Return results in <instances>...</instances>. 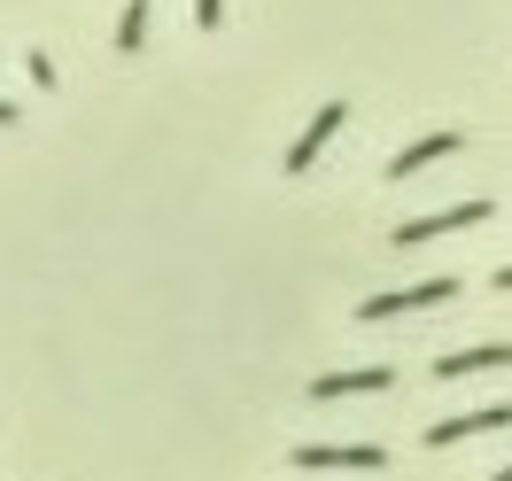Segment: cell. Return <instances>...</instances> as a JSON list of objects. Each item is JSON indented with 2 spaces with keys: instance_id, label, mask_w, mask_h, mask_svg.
<instances>
[{
  "instance_id": "obj_1",
  "label": "cell",
  "mask_w": 512,
  "mask_h": 481,
  "mask_svg": "<svg viewBox=\"0 0 512 481\" xmlns=\"http://www.w3.org/2000/svg\"><path fill=\"white\" fill-rule=\"evenodd\" d=\"M497 218V202H450V210H427V218H404L396 225V233H388V241H396V249H427V241H443V233H474V225H489Z\"/></svg>"
},
{
  "instance_id": "obj_2",
  "label": "cell",
  "mask_w": 512,
  "mask_h": 481,
  "mask_svg": "<svg viewBox=\"0 0 512 481\" xmlns=\"http://www.w3.org/2000/svg\"><path fill=\"white\" fill-rule=\"evenodd\" d=\"M342 125H350V101H319V109H311V125L295 132V148L280 156V171H288V179H303V171L334 148V132H342Z\"/></svg>"
},
{
  "instance_id": "obj_3",
  "label": "cell",
  "mask_w": 512,
  "mask_h": 481,
  "mask_svg": "<svg viewBox=\"0 0 512 481\" xmlns=\"http://www.w3.org/2000/svg\"><path fill=\"white\" fill-rule=\"evenodd\" d=\"M295 466H303V474H381L388 450L381 443H303Z\"/></svg>"
},
{
  "instance_id": "obj_4",
  "label": "cell",
  "mask_w": 512,
  "mask_h": 481,
  "mask_svg": "<svg viewBox=\"0 0 512 481\" xmlns=\"http://www.w3.org/2000/svg\"><path fill=\"white\" fill-rule=\"evenodd\" d=\"M435 303H458V280H419V288H388V295H365L357 319H404V311H435Z\"/></svg>"
},
{
  "instance_id": "obj_5",
  "label": "cell",
  "mask_w": 512,
  "mask_h": 481,
  "mask_svg": "<svg viewBox=\"0 0 512 481\" xmlns=\"http://www.w3.org/2000/svg\"><path fill=\"white\" fill-rule=\"evenodd\" d=\"M497 427H512V404H481V412L435 419V427H427V450H450V443H466V435H497Z\"/></svg>"
},
{
  "instance_id": "obj_6",
  "label": "cell",
  "mask_w": 512,
  "mask_h": 481,
  "mask_svg": "<svg viewBox=\"0 0 512 481\" xmlns=\"http://www.w3.org/2000/svg\"><path fill=\"white\" fill-rule=\"evenodd\" d=\"M458 148H466V132H427V140H412V148H396V156H388V179H396V187H404V179H419V171H427V163H443V156H458Z\"/></svg>"
},
{
  "instance_id": "obj_7",
  "label": "cell",
  "mask_w": 512,
  "mask_h": 481,
  "mask_svg": "<svg viewBox=\"0 0 512 481\" xmlns=\"http://www.w3.org/2000/svg\"><path fill=\"white\" fill-rule=\"evenodd\" d=\"M373 388H396V365H350V373H319L311 396L334 404V396H373Z\"/></svg>"
},
{
  "instance_id": "obj_8",
  "label": "cell",
  "mask_w": 512,
  "mask_h": 481,
  "mask_svg": "<svg viewBox=\"0 0 512 481\" xmlns=\"http://www.w3.org/2000/svg\"><path fill=\"white\" fill-rule=\"evenodd\" d=\"M497 365H512V342H474V350L435 357V381H474V373H497Z\"/></svg>"
},
{
  "instance_id": "obj_9",
  "label": "cell",
  "mask_w": 512,
  "mask_h": 481,
  "mask_svg": "<svg viewBox=\"0 0 512 481\" xmlns=\"http://www.w3.org/2000/svg\"><path fill=\"white\" fill-rule=\"evenodd\" d=\"M148 8H156V0H125V16H117V55H140V47H148Z\"/></svg>"
},
{
  "instance_id": "obj_10",
  "label": "cell",
  "mask_w": 512,
  "mask_h": 481,
  "mask_svg": "<svg viewBox=\"0 0 512 481\" xmlns=\"http://www.w3.org/2000/svg\"><path fill=\"white\" fill-rule=\"evenodd\" d=\"M24 70H32V86H39V94H55V78H63V70L47 63V55H24Z\"/></svg>"
},
{
  "instance_id": "obj_11",
  "label": "cell",
  "mask_w": 512,
  "mask_h": 481,
  "mask_svg": "<svg viewBox=\"0 0 512 481\" xmlns=\"http://www.w3.org/2000/svg\"><path fill=\"white\" fill-rule=\"evenodd\" d=\"M194 24H202V32H218V24H225V0H194Z\"/></svg>"
},
{
  "instance_id": "obj_12",
  "label": "cell",
  "mask_w": 512,
  "mask_h": 481,
  "mask_svg": "<svg viewBox=\"0 0 512 481\" xmlns=\"http://www.w3.org/2000/svg\"><path fill=\"white\" fill-rule=\"evenodd\" d=\"M497 295H512V264H497Z\"/></svg>"
},
{
  "instance_id": "obj_13",
  "label": "cell",
  "mask_w": 512,
  "mask_h": 481,
  "mask_svg": "<svg viewBox=\"0 0 512 481\" xmlns=\"http://www.w3.org/2000/svg\"><path fill=\"white\" fill-rule=\"evenodd\" d=\"M16 117H24V109H16V101H0V125H16Z\"/></svg>"
},
{
  "instance_id": "obj_14",
  "label": "cell",
  "mask_w": 512,
  "mask_h": 481,
  "mask_svg": "<svg viewBox=\"0 0 512 481\" xmlns=\"http://www.w3.org/2000/svg\"><path fill=\"white\" fill-rule=\"evenodd\" d=\"M489 481H512V458H505V466H497V474H489Z\"/></svg>"
}]
</instances>
